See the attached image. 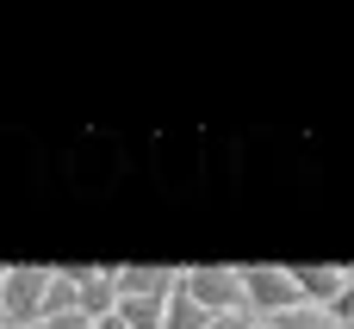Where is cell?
Returning a JSON list of instances; mask_svg holds the SVG:
<instances>
[{
	"label": "cell",
	"mask_w": 354,
	"mask_h": 329,
	"mask_svg": "<svg viewBox=\"0 0 354 329\" xmlns=\"http://www.w3.org/2000/svg\"><path fill=\"white\" fill-rule=\"evenodd\" d=\"M180 292L205 311V317H230L243 311V267H187Z\"/></svg>",
	"instance_id": "cell-1"
},
{
	"label": "cell",
	"mask_w": 354,
	"mask_h": 329,
	"mask_svg": "<svg viewBox=\"0 0 354 329\" xmlns=\"http://www.w3.org/2000/svg\"><path fill=\"white\" fill-rule=\"evenodd\" d=\"M299 286H292V267H243V311L261 323V317H280V311H299Z\"/></svg>",
	"instance_id": "cell-2"
},
{
	"label": "cell",
	"mask_w": 354,
	"mask_h": 329,
	"mask_svg": "<svg viewBox=\"0 0 354 329\" xmlns=\"http://www.w3.org/2000/svg\"><path fill=\"white\" fill-rule=\"evenodd\" d=\"M44 286H50V267H6L0 274V323L31 329L44 311Z\"/></svg>",
	"instance_id": "cell-3"
},
{
	"label": "cell",
	"mask_w": 354,
	"mask_h": 329,
	"mask_svg": "<svg viewBox=\"0 0 354 329\" xmlns=\"http://www.w3.org/2000/svg\"><path fill=\"white\" fill-rule=\"evenodd\" d=\"M112 305H118L112 267H75V311H81L87 323H100V317H112Z\"/></svg>",
	"instance_id": "cell-4"
},
{
	"label": "cell",
	"mask_w": 354,
	"mask_h": 329,
	"mask_svg": "<svg viewBox=\"0 0 354 329\" xmlns=\"http://www.w3.org/2000/svg\"><path fill=\"white\" fill-rule=\"evenodd\" d=\"M292 286H299V299L311 311H330L336 292L348 286V267H292Z\"/></svg>",
	"instance_id": "cell-5"
},
{
	"label": "cell",
	"mask_w": 354,
	"mask_h": 329,
	"mask_svg": "<svg viewBox=\"0 0 354 329\" xmlns=\"http://www.w3.org/2000/svg\"><path fill=\"white\" fill-rule=\"evenodd\" d=\"M112 280H118V299H168L174 292V267H112Z\"/></svg>",
	"instance_id": "cell-6"
},
{
	"label": "cell",
	"mask_w": 354,
	"mask_h": 329,
	"mask_svg": "<svg viewBox=\"0 0 354 329\" xmlns=\"http://www.w3.org/2000/svg\"><path fill=\"white\" fill-rule=\"evenodd\" d=\"M75 311V267H62V274H50V286H44V311H37V323L44 317H68ZM31 323V329H37Z\"/></svg>",
	"instance_id": "cell-7"
},
{
	"label": "cell",
	"mask_w": 354,
	"mask_h": 329,
	"mask_svg": "<svg viewBox=\"0 0 354 329\" xmlns=\"http://www.w3.org/2000/svg\"><path fill=\"white\" fill-rule=\"evenodd\" d=\"M162 305H168V299H118L112 317L124 329H162Z\"/></svg>",
	"instance_id": "cell-8"
},
{
	"label": "cell",
	"mask_w": 354,
	"mask_h": 329,
	"mask_svg": "<svg viewBox=\"0 0 354 329\" xmlns=\"http://www.w3.org/2000/svg\"><path fill=\"white\" fill-rule=\"evenodd\" d=\"M205 323H212V317H205V311L180 292V280H174V292H168V305H162V329H205Z\"/></svg>",
	"instance_id": "cell-9"
},
{
	"label": "cell",
	"mask_w": 354,
	"mask_h": 329,
	"mask_svg": "<svg viewBox=\"0 0 354 329\" xmlns=\"http://www.w3.org/2000/svg\"><path fill=\"white\" fill-rule=\"evenodd\" d=\"M261 329H330V317H324V311H311V305H299V311L261 317Z\"/></svg>",
	"instance_id": "cell-10"
},
{
	"label": "cell",
	"mask_w": 354,
	"mask_h": 329,
	"mask_svg": "<svg viewBox=\"0 0 354 329\" xmlns=\"http://www.w3.org/2000/svg\"><path fill=\"white\" fill-rule=\"evenodd\" d=\"M324 317H330V329H354V274H348V286L336 292V305H330Z\"/></svg>",
	"instance_id": "cell-11"
},
{
	"label": "cell",
	"mask_w": 354,
	"mask_h": 329,
	"mask_svg": "<svg viewBox=\"0 0 354 329\" xmlns=\"http://www.w3.org/2000/svg\"><path fill=\"white\" fill-rule=\"evenodd\" d=\"M205 329H255V317H249V311H230V317H212Z\"/></svg>",
	"instance_id": "cell-12"
},
{
	"label": "cell",
	"mask_w": 354,
	"mask_h": 329,
	"mask_svg": "<svg viewBox=\"0 0 354 329\" xmlns=\"http://www.w3.org/2000/svg\"><path fill=\"white\" fill-rule=\"evenodd\" d=\"M255 329H261V323H255Z\"/></svg>",
	"instance_id": "cell-13"
},
{
	"label": "cell",
	"mask_w": 354,
	"mask_h": 329,
	"mask_svg": "<svg viewBox=\"0 0 354 329\" xmlns=\"http://www.w3.org/2000/svg\"><path fill=\"white\" fill-rule=\"evenodd\" d=\"M0 329H6V323H0Z\"/></svg>",
	"instance_id": "cell-14"
}]
</instances>
